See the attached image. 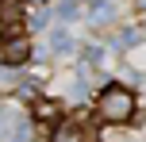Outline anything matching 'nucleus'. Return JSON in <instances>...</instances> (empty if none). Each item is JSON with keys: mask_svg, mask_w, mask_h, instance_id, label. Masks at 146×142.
Segmentation results:
<instances>
[{"mask_svg": "<svg viewBox=\"0 0 146 142\" xmlns=\"http://www.w3.org/2000/svg\"><path fill=\"white\" fill-rule=\"evenodd\" d=\"M115 19V0H92V8H88V23L92 27H104V23Z\"/></svg>", "mask_w": 146, "mask_h": 142, "instance_id": "20e7f679", "label": "nucleus"}, {"mask_svg": "<svg viewBox=\"0 0 146 142\" xmlns=\"http://www.w3.org/2000/svg\"><path fill=\"white\" fill-rule=\"evenodd\" d=\"M46 23H50V12H35V15H31V27H35V31H42Z\"/></svg>", "mask_w": 146, "mask_h": 142, "instance_id": "9b49d317", "label": "nucleus"}, {"mask_svg": "<svg viewBox=\"0 0 146 142\" xmlns=\"http://www.w3.org/2000/svg\"><path fill=\"white\" fill-rule=\"evenodd\" d=\"M135 112H139V100H135V92L127 89V85H104L100 96H96V115H100L104 123H131Z\"/></svg>", "mask_w": 146, "mask_h": 142, "instance_id": "f257e3e1", "label": "nucleus"}, {"mask_svg": "<svg viewBox=\"0 0 146 142\" xmlns=\"http://www.w3.org/2000/svg\"><path fill=\"white\" fill-rule=\"evenodd\" d=\"M139 8H142V12H146V0H139Z\"/></svg>", "mask_w": 146, "mask_h": 142, "instance_id": "f8f14e48", "label": "nucleus"}, {"mask_svg": "<svg viewBox=\"0 0 146 142\" xmlns=\"http://www.w3.org/2000/svg\"><path fill=\"white\" fill-rule=\"evenodd\" d=\"M50 142H96V127L81 119H62L50 131Z\"/></svg>", "mask_w": 146, "mask_h": 142, "instance_id": "f03ea898", "label": "nucleus"}, {"mask_svg": "<svg viewBox=\"0 0 146 142\" xmlns=\"http://www.w3.org/2000/svg\"><path fill=\"white\" fill-rule=\"evenodd\" d=\"M104 65V50L100 46H85V50H81V73H85V69H100Z\"/></svg>", "mask_w": 146, "mask_h": 142, "instance_id": "423d86ee", "label": "nucleus"}, {"mask_svg": "<svg viewBox=\"0 0 146 142\" xmlns=\"http://www.w3.org/2000/svg\"><path fill=\"white\" fill-rule=\"evenodd\" d=\"M77 15H81V4H77V0H58V19H77Z\"/></svg>", "mask_w": 146, "mask_h": 142, "instance_id": "9d476101", "label": "nucleus"}, {"mask_svg": "<svg viewBox=\"0 0 146 142\" xmlns=\"http://www.w3.org/2000/svg\"><path fill=\"white\" fill-rule=\"evenodd\" d=\"M27 58H31L27 35H4V42H0V61H4L8 69H19Z\"/></svg>", "mask_w": 146, "mask_h": 142, "instance_id": "7ed1b4c3", "label": "nucleus"}, {"mask_svg": "<svg viewBox=\"0 0 146 142\" xmlns=\"http://www.w3.org/2000/svg\"><path fill=\"white\" fill-rule=\"evenodd\" d=\"M8 142H31V119H15V127H12V135H8Z\"/></svg>", "mask_w": 146, "mask_h": 142, "instance_id": "1a4fd4ad", "label": "nucleus"}, {"mask_svg": "<svg viewBox=\"0 0 146 142\" xmlns=\"http://www.w3.org/2000/svg\"><path fill=\"white\" fill-rule=\"evenodd\" d=\"M31 119H38V123L58 119V104H54V100H35V112H31Z\"/></svg>", "mask_w": 146, "mask_h": 142, "instance_id": "6e6552de", "label": "nucleus"}, {"mask_svg": "<svg viewBox=\"0 0 146 142\" xmlns=\"http://www.w3.org/2000/svg\"><path fill=\"white\" fill-rule=\"evenodd\" d=\"M139 42H142V31H139V27H127L123 35L111 38V46H115V50H131V46H139Z\"/></svg>", "mask_w": 146, "mask_h": 142, "instance_id": "0eeeda50", "label": "nucleus"}, {"mask_svg": "<svg viewBox=\"0 0 146 142\" xmlns=\"http://www.w3.org/2000/svg\"><path fill=\"white\" fill-rule=\"evenodd\" d=\"M31 4H46V0H31Z\"/></svg>", "mask_w": 146, "mask_h": 142, "instance_id": "ddd939ff", "label": "nucleus"}, {"mask_svg": "<svg viewBox=\"0 0 146 142\" xmlns=\"http://www.w3.org/2000/svg\"><path fill=\"white\" fill-rule=\"evenodd\" d=\"M50 50H54V54H69V50H73V38H69L66 27H54V31H50Z\"/></svg>", "mask_w": 146, "mask_h": 142, "instance_id": "39448f33", "label": "nucleus"}]
</instances>
